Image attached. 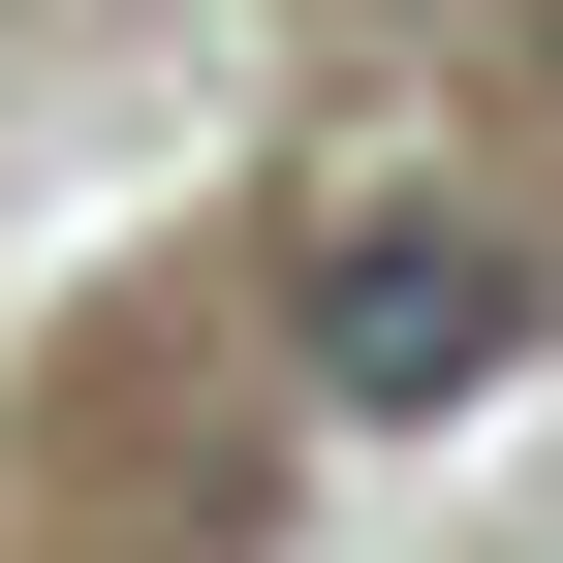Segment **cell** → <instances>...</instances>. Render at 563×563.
I'll list each match as a JSON object with an SVG mask.
<instances>
[{
	"label": "cell",
	"instance_id": "obj_1",
	"mask_svg": "<svg viewBox=\"0 0 563 563\" xmlns=\"http://www.w3.org/2000/svg\"><path fill=\"white\" fill-rule=\"evenodd\" d=\"M501 344H532V251H501V220H439V188L313 220V407H376V439H407V407H470Z\"/></svg>",
	"mask_w": 563,
	"mask_h": 563
}]
</instances>
